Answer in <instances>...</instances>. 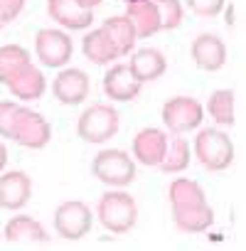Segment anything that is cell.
<instances>
[{
  "mask_svg": "<svg viewBox=\"0 0 246 251\" xmlns=\"http://www.w3.org/2000/svg\"><path fill=\"white\" fill-rule=\"evenodd\" d=\"M126 18L131 20L136 37H150L160 30V15L153 0H141V3H128Z\"/></svg>",
  "mask_w": 246,
  "mask_h": 251,
  "instance_id": "18",
  "label": "cell"
},
{
  "mask_svg": "<svg viewBox=\"0 0 246 251\" xmlns=\"http://www.w3.org/2000/svg\"><path fill=\"white\" fill-rule=\"evenodd\" d=\"M23 5H25V0H0V30L20 15Z\"/></svg>",
  "mask_w": 246,
  "mask_h": 251,
  "instance_id": "26",
  "label": "cell"
},
{
  "mask_svg": "<svg viewBox=\"0 0 246 251\" xmlns=\"http://www.w3.org/2000/svg\"><path fill=\"white\" fill-rule=\"evenodd\" d=\"M5 163H8V151H5V146L0 143V170L5 168Z\"/></svg>",
  "mask_w": 246,
  "mask_h": 251,
  "instance_id": "29",
  "label": "cell"
},
{
  "mask_svg": "<svg viewBox=\"0 0 246 251\" xmlns=\"http://www.w3.org/2000/svg\"><path fill=\"white\" fill-rule=\"evenodd\" d=\"M163 123L172 133H185V131H192L202 123V106L190 99V96H177V99H170L165 106H163Z\"/></svg>",
  "mask_w": 246,
  "mask_h": 251,
  "instance_id": "8",
  "label": "cell"
},
{
  "mask_svg": "<svg viewBox=\"0 0 246 251\" xmlns=\"http://www.w3.org/2000/svg\"><path fill=\"white\" fill-rule=\"evenodd\" d=\"M158 15H160V30H177L182 25V5L180 0H153Z\"/></svg>",
  "mask_w": 246,
  "mask_h": 251,
  "instance_id": "25",
  "label": "cell"
},
{
  "mask_svg": "<svg viewBox=\"0 0 246 251\" xmlns=\"http://www.w3.org/2000/svg\"><path fill=\"white\" fill-rule=\"evenodd\" d=\"M187 5L202 18H214L224 8V0H187Z\"/></svg>",
  "mask_w": 246,
  "mask_h": 251,
  "instance_id": "27",
  "label": "cell"
},
{
  "mask_svg": "<svg viewBox=\"0 0 246 251\" xmlns=\"http://www.w3.org/2000/svg\"><path fill=\"white\" fill-rule=\"evenodd\" d=\"M128 67H131L133 76H136L141 84H146V81L160 79V76L165 74V69H168V62H165L163 52H158V50H153V47H146V50H138V52L133 54V59H131Z\"/></svg>",
  "mask_w": 246,
  "mask_h": 251,
  "instance_id": "17",
  "label": "cell"
},
{
  "mask_svg": "<svg viewBox=\"0 0 246 251\" xmlns=\"http://www.w3.org/2000/svg\"><path fill=\"white\" fill-rule=\"evenodd\" d=\"M30 195H32V182L25 173L13 170V173H5L0 177V207L20 209L27 204Z\"/></svg>",
  "mask_w": 246,
  "mask_h": 251,
  "instance_id": "13",
  "label": "cell"
},
{
  "mask_svg": "<svg viewBox=\"0 0 246 251\" xmlns=\"http://www.w3.org/2000/svg\"><path fill=\"white\" fill-rule=\"evenodd\" d=\"M30 64V54L20 45H5L0 47V81H13L25 67Z\"/></svg>",
  "mask_w": 246,
  "mask_h": 251,
  "instance_id": "22",
  "label": "cell"
},
{
  "mask_svg": "<svg viewBox=\"0 0 246 251\" xmlns=\"http://www.w3.org/2000/svg\"><path fill=\"white\" fill-rule=\"evenodd\" d=\"M195 155L207 170H226L234 163V146L226 133L204 128L195 138Z\"/></svg>",
  "mask_w": 246,
  "mask_h": 251,
  "instance_id": "4",
  "label": "cell"
},
{
  "mask_svg": "<svg viewBox=\"0 0 246 251\" xmlns=\"http://www.w3.org/2000/svg\"><path fill=\"white\" fill-rule=\"evenodd\" d=\"M207 108L212 113V118L221 126H231L234 123V94L229 89H219L209 96Z\"/></svg>",
  "mask_w": 246,
  "mask_h": 251,
  "instance_id": "24",
  "label": "cell"
},
{
  "mask_svg": "<svg viewBox=\"0 0 246 251\" xmlns=\"http://www.w3.org/2000/svg\"><path fill=\"white\" fill-rule=\"evenodd\" d=\"M79 3H81L84 8H89V10H94V8H96V5L101 3V0H79Z\"/></svg>",
  "mask_w": 246,
  "mask_h": 251,
  "instance_id": "30",
  "label": "cell"
},
{
  "mask_svg": "<svg viewBox=\"0 0 246 251\" xmlns=\"http://www.w3.org/2000/svg\"><path fill=\"white\" fill-rule=\"evenodd\" d=\"M224 18H226V25H229V27L236 23V8H234V3L226 8V15H224Z\"/></svg>",
  "mask_w": 246,
  "mask_h": 251,
  "instance_id": "28",
  "label": "cell"
},
{
  "mask_svg": "<svg viewBox=\"0 0 246 251\" xmlns=\"http://www.w3.org/2000/svg\"><path fill=\"white\" fill-rule=\"evenodd\" d=\"M0 136L37 151L49 143L52 126L32 108L18 106L13 101H0Z\"/></svg>",
  "mask_w": 246,
  "mask_h": 251,
  "instance_id": "1",
  "label": "cell"
},
{
  "mask_svg": "<svg viewBox=\"0 0 246 251\" xmlns=\"http://www.w3.org/2000/svg\"><path fill=\"white\" fill-rule=\"evenodd\" d=\"M190 165V146L185 138H172V143H168V151L160 160V170L163 173H180Z\"/></svg>",
  "mask_w": 246,
  "mask_h": 251,
  "instance_id": "23",
  "label": "cell"
},
{
  "mask_svg": "<svg viewBox=\"0 0 246 251\" xmlns=\"http://www.w3.org/2000/svg\"><path fill=\"white\" fill-rule=\"evenodd\" d=\"M5 241L15 246H35V244H47L49 236L40 222L23 214V217H13L5 224Z\"/></svg>",
  "mask_w": 246,
  "mask_h": 251,
  "instance_id": "15",
  "label": "cell"
},
{
  "mask_svg": "<svg viewBox=\"0 0 246 251\" xmlns=\"http://www.w3.org/2000/svg\"><path fill=\"white\" fill-rule=\"evenodd\" d=\"M54 229L64 239H81L91 229V209L84 202H64L54 212Z\"/></svg>",
  "mask_w": 246,
  "mask_h": 251,
  "instance_id": "7",
  "label": "cell"
},
{
  "mask_svg": "<svg viewBox=\"0 0 246 251\" xmlns=\"http://www.w3.org/2000/svg\"><path fill=\"white\" fill-rule=\"evenodd\" d=\"M101 30L108 35V40L113 42V47L118 50L121 57H126L131 50H133V42H136V30L131 25V20L123 15V18H108L103 20Z\"/></svg>",
  "mask_w": 246,
  "mask_h": 251,
  "instance_id": "21",
  "label": "cell"
},
{
  "mask_svg": "<svg viewBox=\"0 0 246 251\" xmlns=\"http://www.w3.org/2000/svg\"><path fill=\"white\" fill-rule=\"evenodd\" d=\"M76 131L86 143H103L118 133V113L106 103H94L79 116Z\"/></svg>",
  "mask_w": 246,
  "mask_h": 251,
  "instance_id": "6",
  "label": "cell"
},
{
  "mask_svg": "<svg viewBox=\"0 0 246 251\" xmlns=\"http://www.w3.org/2000/svg\"><path fill=\"white\" fill-rule=\"evenodd\" d=\"M35 47H37V57L42 59L45 67H64L69 59H72V40L67 32H59V30H40L37 32V40H35Z\"/></svg>",
  "mask_w": 246,
  "mask_h": 251,
  "instance_id": "9",
  "label": "cell"
},
{
  "mask_svg": "<svg viewBox=\"0 0 246 251\" xmlns=\"http://www.w3.org/2000/svg\"><path fill=\"white\" fill-rule=\"evenodd\" d=\"M123 3H141V0H123Z\"/></svg>",
  "mask_w": 246,
  "mask_h": 251,
  "instance_id": "31",
  "label": "cell"
},
{
  "mask_svg": "<svg viewBox=\"0 0 246 251\" xmlns=\"http://www.w3.org/2000/svg\"><path fill=\"white\" fill-rule=\"evenodd\" d=\"M52 91H54L57 101H62L67 106H76L89 96V76L81 69H64L54 79Z\"/></svg>",
  "mask_w": 246,
  "mask_h": 251,
  "instance_id": "12",
  "label": "cell"
},
{
  "mask_svg": "<svg viewBox=\"0 0 246 251\" xmlns=\"http://www.w3.org/2000/svg\"><path fill=\"white\" fill-rule=\"evenodd\" d=\"M192 59L204 72H217L226 62V47L217 35H199L192 42Z\"/></svg>",
  "mask_w": 246,
  "mask_h": 251,
  "instance_id": "14",
  "label": "cell"
},
{
  "mask_svg": "<svg viewBox=\"0 0 246 251\" xmlns=\"http://www.w3.org/2000/svg\"><path fill=\"white\" fill-rule=\"evenodd\" d=\"M47 13L67 30H86L94 20V10L84 8L79 0H47Z\"/></svg>",
  "mask_w": 246,
  "mask_h": 251,
  "instance_id": "11",
  "label": "cell"
},
{
  "mask_svg": "<svg viewBox=\"0 0 246 251\" xmlns=\"http://www.w3.org/2000/svg\"><path fill=\"white\" fill-rule=\"evenodd\" d=\"M138 219L136 200L128 192H106L98 200V222L113 231V234H126L133 229Z\"/></svg>",
  "mask_w": 246,
  "mask_h": 251,
  "instance_id": "3",
  "label": "cell"
},
{
  "mask_svg": "<svg viewBox=\"0 0 246 251\" xmlns=\"http://www.w3.org/2000/svg\"><path fill=\"white\" fill-rule=\"evenodd\" d=\"M172 219L182 231H204L214 222V212L207 204L204 190L187 177H180L170 185Z\"/></svg>",
  "mask_w": 246,
  "mask_h": 251,
  "instance_id": "2",
  "label": "cell"
},
{
  "mask_svg": "<svg viewBox=\"0 0 246 251\" xmlns=\"http://www.w3.org/2000/svg\"><path fill=\"white\" fill-rule=\"evenodd\" d=\"M168 151V136L158 128H143L133 141V155L143 165H160Z\"/></svg>",
  "mask_w": 246,
  "mask_h": 251,
  "instance_id": "16",
  "label": "cell"
},
{
  "mask_svg": "<svg viewBox=\"0 0 246 251\" xmlns=\"http://www.w3.org/2000/svg\"><path fill=\"white\" fill-rule=\"evenodd\" d=\"M91 173L103 185L113 187H126L136 180V165L123 151H101L91 163Z\"/></svg>",
  "mask_w": 246,
  "mask_h": 251,
  "instance_id": "5",
  "label": "cell"
},
{
  "mask_svg": "<svg viewBox=\"0 0 246 251\" xmlns=\"http://www.w3.org/2000/svg\"><path fill=\"white\" fill-rule=\"evenodd\" d=\"M81 50H84L86 59L94 62V64H108V62H113V59L121 57L118 50L113 47V42L108 40V35H106L101 27L94 30V32H89V35L84 37Z\"/></svg>",
  "mask_w": 246,
  "mask_h": 251,
  "instance_id": "20",
  "label": "cell"
},
{
  "mask_svg": "<svg viewBox=\"0 0 246 251\" xmlns=\"http://www.w3.org/2000/svg\"><path fill=\"white\" fill-rule=\"evenodd\" d=\"M18 99H23V101H32V99H40L42 94H45V74L30 62L13 81H8L5 84Z\"/></svg>",
  "mask_w": 246,
  "mask_h": 251,
  "instance_id": "19",
  "label": "cell"
},
{
  "mask_svg": "<svg viewBox=\"0 0 246 251\" xmlns=\"http://www.w3.org/2000/svg\"><path fill=\"white\" fill-rule=\"evenodd\" d=\"M141 81L133 76L128 64H116L103 76V91L113 101H133L141 94Z\"/></svg>",
  "mask_w": 246,
  "mask_h": 251,
  "instance_id": "10",
  "label": "cell"
}]
</instances>
